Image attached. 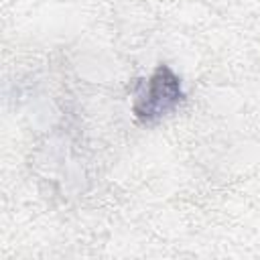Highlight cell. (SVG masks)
I'll use <instances>...</instances> for the list:
<instances>
[{
    "label": "cell",
    "mask_w": 260,
    "mask_h": 260,
    "mask_svg": "<svg viewBox=\"0 0 260 260\" xmlns=\"http://www.w3.org/2000/svg\"><path fill=\"white\" fill-rule=\"evenodd\" d=\"M181 98L183 91L179 77L167 65H158L150 79L144 83V87L138 91L134 102V114L144 122L156 120L177 108Z\"/></svg>",
    "instance_id": "1"
}]
</instances>
